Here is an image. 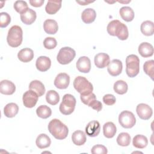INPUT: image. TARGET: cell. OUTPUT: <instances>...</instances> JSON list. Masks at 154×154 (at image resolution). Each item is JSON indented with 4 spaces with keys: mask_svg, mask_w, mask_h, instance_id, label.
Listing matches in <instances>:
<instances>
[{
    "mask_svg": "<svg viewBox=\"0 0 154 154\" xmlns=\"http://www.w3.org/2000/svg\"><path fill=\"white\" fill-rule=\"evenodd\" d=\"M131 136L127 132H122L119 134L117 138V143L121 146H128L131 143Z\"/></svg>",
    "mask_w": 154,
    "mask_h": 154,
    "instance_id": "obj_35",
    "label": "cell"
},
{
    "mask_svg": "<svg viewBox=\"0 0 154 154\" xmlns=\"http://www.w3.org/2000/svg\"><path fill=\"white\" fill-rule=\"evenodd\" d=\"M38 97V95L34 91L29 90L26 91L23 94V103L25 107L31 108L34 107L37 103Z\"/></svg>",
    "mask_w": 154,
    "mask_h": 154,
    "instance_id": "obj_9",
    "label": "cell"
},
{
    "mask_svg": "<svg viewBox=\"0 0 154 154\" xmlns=\"http://www.w3.org/2000/svg\"><path fill=\"white\" fill-rule=\"evenodd\" d=\"M29 89L34 91L38 97H40L45 93V87L43 84L38 80L32 81L29 85Z\"/></svg>",
    "mask_w": 154,
    "mask_h": 154,
    "instance_id": "obj_21",
    "label": "cell"
},
{
    "mask_svg": "<svg viewBox=\"0 0 154 154\" xmlns=\"http://www.w3.org/2000/svg\"><path fill=\"white\" fill-rule=\"evenodd\" d=\"M117 129L116 125L111 122L105 123L103 126V133L107 138H111L116 135Z\"/></svg>",
    "mask_w": 154,
    "mask_h": 154,
    "instance_id": "obj_25",
    "label": "cell"
},
{
    "mask_svg": "<svg viewBox=\"0 0 154 154\" xmlns=\"http://www.w3.org/2000/svg\"><path fill=\"white\" fill-rule=\"evenodd\" d=\"M119 13L122 18L126 22H131L134 18V12L129 7H123L119 10Z\"/></svg>",
    "mask_w": 154,
    "mask_h": 154,
    "instance_id": "obj_29",
    "label": "cell"
},
{
    "mask_svg": "<svg viewBox=\"0 0 154 154\" xmlns=\"http://www.w3.org/2000/svg\"><path fill=\"white\" fill-rule=\"evenodd\" d=\"M45 31L49 34H55L58 29L57 22L53 19H47L43 23Z\"/></svg>",
    "mask_w": 154,
    "mask_h": 154,
    "instance_id": "obj_23",
    "label": "cell"
},
{
    "mask_svg": "<svg viewBox=\"0 0 154 154\" xmlns=\"http://www.w3.org/2000/svg\"><path fill=\"white\" fill-rule=\"evenodd\" d=\"M103 101L107 105H112L116 103V99L113 94H107L103 97Z\"/></svg>",
    "mask_w": 154,
    "mask_h": 154,
    "instance_id": "obj_42",
    "label": "cell"
},
{
    "mask_svg": "<svg viewBox=\"0 0 154 154\" xmlns=\"http://www.w3.org/2000/svg\"><path fill=\"white\" fill-rule=\"evenodd\" d=\"M14 10L20 14L24 13L29 8L27 3L24 1H16L14 3Z\"/></svg>",
    "mask_w": 154,
    "mask_h": 154,
    "instance_id": "obj_37",
    "label": "cell"
},
{
    "mask_svg": "<svg viewBox=\"0 0 154 154\" xmlns=\"http://www.w3.org/2000/svg\"><path fill=\"white\" fill-rule=\"evenodd\" d=\"M72 140L75 145L82 146L86 142L87 138L84 132L82 131L77 130L72 134Z\"/></svg>",
    "mask_w": 154,
    "mask_h": 154,
    "instance_id": "obj_26",
    "label": "cell"
},
{
    "mask_svg": "<svg viewBox=\"0 0 154 154\" xmlns=\"http://www.w3.org/2000/svg\"><path fill=\"white\" fill-rule=\"evenodd\" d=\"M43 45L47 49H52L57 46V42L54 37H46L43 41Z\"/></svg>",
    "mask_w": 154,
    "mask_h": 154,
    "instance_id": "obj_39",
    "label": "cell"
},
{
    "mask_svg": "<svg viewBox=\"0 0 154 154\" xmlns=\"http://www.w3.org/2000/svg\"><path fill=\"white\" fill-rule=\"evenodd\" d=\"M37 146L39 149H45L50 146L51 141L50 138L45 134H41L38 135L35 140Z\"/></svg>",
    "mask_w": 154,
    "mask_h": 154,
    "instance_id": "obj_28",
    "label": "cell"
},
{
    "mask_svg": "<svg viewBox=\"0 0 154 154\" xmlns=\"http://www.w3.org/2000/svg\"><path fill=\"white\" fill-rule=\"evenodd\" d=\"M141 32L146 36H150L154 32V25L153 22L150 20H146L143 22L140 26Z\"/></svg>",
    "mask_w": 154,
    "mask_h": 154,
    "instance_id": "obj_30",
    "label": "cell"
},
{
    "mask_svg": "<svg viewBox=\"0 0 154 154\" xmlns=\"http://www.w3.org/2000/svg\"><path fill=\"white\" fill-rule=\"evenodd\" d=\"M48 128L49 132L57 140H63L67 137L69 133L67 126L57 119L51 120Z\"/></svg>",
    "mask_w": 154,
    "mask_h": 154,
    "instance_id": "obj_2",
    "label": "cell"
},
{
    "mask_svg": "<svg viewBox=\"0 0 154 154\" xmlns=\"http://www.w3.org/2000/svg\"><path fill=\"white\" fill-rule=\"evenodd\" d=\"M36 113L39 117L42 119H47L51 116L52 111L49 106L44 105H40L37 108Z\"/></svg>",
    "mask_w": 154,
    "mask_h": 154,
    "instance_id": "obj_34",
    "label": "cell"
},
{
    "mask_svg": "<svg viewBox=\"0 0 154 154\" xmlns=\"http://www.w3.org/2000/svg\"><path fill=\"white\" fill-rule=\"evenodd\" d=\"M100 123L96 120H92L85 127V132L87 135L91 137L97 136L100 132Z\"/></svg>",
    "mask_w": 154,
    "mask_h": 154,
    "instance_id": "obj_14",
    "label": "cell"
},
{
    "mask_svg": "<svg viewBox=\"0 0 154 154\" xmlns=\"http://www.w3.org/2000/svg\"><path fill=\"white\" fill-rule=\"evenodd\" d=\"M76 68L82 73H88L91 69V61L88 57L82 56L79 58L76 61Z\"/></svg>",
    "mask_w": 154,
    "mask_h": 154,
    "instance_id": "obj_13",
    "label": "cell"
},
{
    "mask_svg": "<svg viewBox=\"0 0 154 154\" xmlns=\"http://www.w3.org/2000/svg\"><path fill=\"white\" fill-rule=\"evenodd\" d=\"M19 60L23 63H28L31 61L34 58L33 51L28 48L21 49L17 54Z\"/></svg>",
    "mask_w": 154,
    "mask_h": 154,
    "instance_id": "obj_19",
    "label": "cell"
},
{
    "mask_svg": "<svg viewBox=\"0 0 154 154\" xmlns=\"http://www.w3.org/2000/svg\"><path fill=\"white\" fill-rule=\"evenodd\" d=\"M19 111V107L15 103H9L4 108V114L8 118H12L16 116Z\"/></svg>",
    "mask_w": 154,
    "mask_h": 154,
    "instance_id": "obj_27",
    "label": "cell"
},
{
    "mask_svg": "<svg viewBox=\"0 0 154 154\" xmlns=\"http://www.w3.org/2000/svg\"><path fill=\"white\" fill-rule=\"evenodd\" d=\"M45 1L44 0H31L29 1V3L30 4L35 7H41L43 3H44Z\"/></svg>",
    "mask_w": 154,
    "mask_h": 154,
    "instance_id": "obj_44",
    "label": "cell"
},
{
    "mask_svg": "<svg viewBox=\"0 0 154 154\" xmlns=\"http://www.w3.org/2000/svg\"><path fill=\"white\" fill-rule=\"evenodd\" d=\"M140 72V59L136 55L131 54L126 58V73L130 78L136 76Z\"/></svg>",
    "mask_w": 154,
    "mask_h": 154,
    "instance_id": "obj_4",
    "label": "cell"
},
{
    "mask_svg": "<svg viewBox=\"0 0 154 154\" xmlns=\"http://www.w3.org/2000/svg\"><path fill=\"white\" fill-rule=\"evenodd\" d=\"M70 83V76L66 73H60L54 80V85L59 89H66Z\"/></svg>",
    "mask_w": 154,
    "mask_h": 154,
    "instance_id": "obj_12",
    "label": "cell"
},
{
    "mask_svg": "<svg viewBox=\"0 0 154 154\" xmlns=\"http://www.w3.org/2000/svg\"><path fill=\"white\" fill-rule=\"evenodd\" d=\"M88 106L91 107L93 109L97 111V112H99L102 109V105L100 102L97 100V99H95L93 100L89 105Z\"/></svg>",
    "mask_w": 154,
    "mask_h": 154,
    "instance_id": "obj_43",
    "label": "cell"
},
{
    "mask_svg": "<svg viewBox=\"0 0 154 154\" xmlns=\"http://www.w3.org/2000/svg\"><path fill=\"white\" fill-rule=\"evenodd\" d=\"M76 2L82 5H87V4H88L90 3V2H93V1H88V2H87V1H76Z\"/></svg>",
    "mask_w": 154,
    "mask_h": 154,
    "instance_id": "obj_45",
    "label": "cell"
},
{
    "mask_svg": "<svg viewBox=\"0 0 154 154\" xmlns=\"http://www.w3.org/2000/svg\"><path fill=\"white\" fill-rule=\"evenodd\" d=\"M37 17L36 13L34 10L28 8L26 11L20 14V19L22 22L26 25H31L34 22Z\"/></svg>",
    "mask_w": 154,
    "mask_h": 154,
    "instance_id": "obj_20",
    "label": "cell"
},
{
    "mask_svg": "<svg viewBox=\"0 0 154 154\" xmlns=\"http://www.w3.org/2000/svg\"><path fill=\"white\" fill-rule=\"evenodd\" d=\"M119 122L123 128L129 129L135 125L136 119L132 112L123 111L119 114Z\"/></svg>",
    "mask_w": 154,
    "mask_h": 154,
    "instance_id": "obj_8",
    "label": "cell"
},
{
    "mask_svg": "<svg viewBox=\"0 0 154 154\" xmlns=\"http://www.w3.org/2000/svg\"><path fill=\"white\" fill-rule=\"evenodd\" d=\"M138 52L143 57H151L153 54V47L149 43L143 42L138 46Z\"/></svg>",
    "mask_w": 154,
    "mask_h": 154,
    "instance_id": "obj_18",
    "label": "cell"
},
{
    "mask_svg": "<svg viewBox=\"0 0 154 154\" xmlns=\"http://www.w3.org/2000/svg\"><path fill=\"white\" fill-rule=\"evenodd\" d=\"M46 100L48 103L52 105H55L60 101L59 94L55 90H49L46 94Z\"/></svg>",
    "mask_w": 154,
    "mask_h": 154,
    "instance_id": "obj_32",
    "label": "cell"
},
{
    "mask_svg": "<svg viewBox=\"0 0 154 154\" xmlns=\"http://www.w3.org/2000/svg\"><path fill=\"white\" fill-rule=\"evenodd\" d=\"M91 152L93 154H106L108 150L105 146L102 144H96L91 148Z\"/></svg>",
    "mask_w": 154,
    "mask_h": 154,
    "instance_id": "obj_40",
    "label": "cell"
},
{
    "mask_svg": "<svg viewBox=\"0 0 154 154\" xmlns=\"http://www.w3.org/2000/svg\"><path fill=\"white\" fill-rule=\"evenodd\" d=\"M96 17V13L94 9L91 8H88L85 9L81 14V19L82 21L87 23H91L93 22Z\"/></svg>",
    "mask_w": 154,
    "mask_h": 154,
    "instance_id": "obj_22",
    "label": "cell"
},
{
    "mask_svg": "<svg viewBox=\"0 0 154 154\" xmlns=\"http://www.w3.org/2000/svg\"><path fill=\"white\" fill-rule=\"evenodd\" d=\"M106 30L108 33L112 36H117L121 40L128 38L129 32L127 26L118 20H113L109 22Z\"/></svg>",
    "mask_w": 154,
    "mask_h": 154,
    "instance_id": "obj_1",
    "label": "cell"
},
{
    "mask_svg": "<svg viewBox=\"0 0 154 154\" xmlns=\"http://www.w3.org/2000/svg\"><path fill=\"white\" fill-rule=\"evenodd\" d=\"M122 69L123 65L122 61L118 59H114L109 62L107 70L109 75L112 76H117L122 73Z\"/></svg>",
    "mask_w": 154,
    "mask_h": 154,
    "instance_id": "obj_11",
    "label": "cell"
},
{
    "mask_svg": "<svg viewBox=\"0 0 154 154\" xmlns=\"http://www.w3.org/2000/svg\"><path fill=\"white\" fill-rule=\"evenodd\" d=\"M113 88L116 93L119 94H124L127 92L128 86L125 81L123 80H118L114 83Z\"/></svg>",
    "mask_w": 154,
    "mask_h": 154,
    "instance_id": "obj_33",
    "label": "cell"
},
{
    "mask_svg": "<svg viewBox=\"0 0 154 154\" xmlns=\"http://www.w3.org/2000/svg\"><path fill=\"white\" fill-rule=\"evenodd\" d=\"M23 40V31L18 25L12 26L8 31L7 41L9 46L13 48L19 46Z\"/></svg>",
    "mask_w": 154,
    "mask_h": 154,
    "instance_id": "obj_3",
    "label": "cell"
},
{
    "mask_svg": "<svg viewBox=\"0 0 154 154\" xmlns=\"http://www.w3.org/2000/svg\"><path fill=\"white\" fill-rule=\"evenodd\" d=\"M143 70L146 74L149 75L152 79H153L154 61L153 60L146 61L143 65Z\"/></svg>",
    "mask_w": 154,
    "mask_h": 154,
    "instance_id": "obj_36",
    "label": "cell"
},
{
    "mask_svg": "<svg viewBox=\"0 0 154 154\" xmlns=\"http://www.w3.org/2000/svg\"><path fill=\"white\" fill-rule=\"evenodd\" d=\"M76 103V99L73 95L70 94H64L59 107L60 112L64 115L72 114L75 109Z\"/></svg>",
    "mask_w": 154,
    "mask_h": 154,
    "instance_id": "obj_6",
    "label": "cell"
},
{
    "mask_svg": "<svg viewBox=\"0 0 154 154\" xmlns=\"http://www.w3.org/2000/svg\"><path fill=\"white\" fill-rule=\"evenodd\" d=\"M136 111L138 117L143 120H149L152 116V108L146 103H140L137 106Z\"/></svg>",
    "mask_w": 154,
    "mask_h": 154,
    "instance_id": "obj_10",
    "label": "cell"
},
{
    "mask_svg": "<svg viewBox=\"0 0 154 154\" xmlns=\"http://www.w3.org/2000/svg\"><path fill=\"white\" fill-rule=\"evenodd\" d=\"M75 89L81 95H86L92 93L93 87L91 82L85 77L78 76L73 81Z\"/></svg>",
    "mask_w": 154,
    "mask_h": 154,
    "instance_id": "obj_5",
    "label": "cell"
},
{
    "mask_svg": "<svg viewBox=\"0 0 154 154\" xmlns=\"http://www.w3.org/2000/svg\"><path fill=\"white\" fill-rule=\"evenodd\" d=\"M80 99L81 100V102L84 103L85 105H87L88 106V105L94 100L96 99V96L93 93H91L90 94H86V95H81L80 96Z\"/></svg>",
    "mask_w": 154,
    "mask_h": 154,
    "instance_id": "obj_41",
    "label": "cell"
},
{
    "mask_svg": "<svg viewBox=\"0 0 154 154\" xmlns=\"http://www.w3.org/2000/svg\"><path fill=\"white\" fill-rule=\"evenodd\" d=\"M133 146L138 149H144L148 144V140L146 137L143 135H135L132 140Z\"/></svg>",
    "mask_w": 154,
    "mask_h": 154,
    "instance_id": "obj_31",
    "label": "cell"
},
{
    "mask_svg": "<svg viewBox=\"0 0 154 154\" xmlns=\"http://www.w3.org/2000/svg\"><path fill=\"white\" fill-rule=\"evenodd\" d=\"M76 52L74 49L70 47H64L60 49L57 56L58 62L61 64L70 63L75 57Z\"/></svg>",
    "mask_w": 154,
    "mask_h": 154,
    "instance_id": "obj_7",
    "label": "cell"
},
{
    "mask_svg": "<svg viewBox=\"0 0 154 154\" xmlns=\"http://www.w3.org/2000/svg\"><path fill=\"white\" fill-rule=\"evenodd\" d=\"M16 91L14 84L9 80H2L0 83V92L5 95L13 94Z\"/></svg>",
    "mask_w": 154,
    "mask_h": 154,
    "instance_id": "obj_16",
    "label": "cell"
},
{
    "mask_svg": "<svg viewBox=\"0 0 154 154\" xmlns=\"http://www.w3.org/2000/svg\"><path fill=\"white\" fill-rule=\"evenodd\" d=\"M61 1H48L45 7V11L49 14H54L61 7Z\"/></svg>",
    "mask_w": 154,
    "mask_h": 154,
    "instance_id": "obj_24",
    "label": "cell"
},
{
    "mask_svg": "<svg viewBox=\"0 0 154 154\" xmlns=\"http://www.w3.org/2000/svg\"><path fill=\"white\" fill-rule=\"evenodd\" d=\"M11 22L10 16L5 12H1L0 13V27H7Z\"/></svg>",
    "mask_w": 154,
    "mask_h": 154,
    "instance_id": "obj_38",
    "label": "cell"
},
{
    "mask_svg": "<svg viewBox=\"0 0 154 154\" xmlns=\"http://www.w3.org/2000/svg\"><path fill=\"white\" fill-rule=\"evenodd\" d=\"M51 65V61L49 58L46 56L39 57L35 62V66L37 70L40 72H46L50 67Z\"/></svg>",
    "mask_w": 154,
    "mask_h": 154,
    "instance_id": "obj_17",
    "label": "cell"
},
{
    "mask_svg": "<svg viewBox=\"0 0 154 154\" xmlns=\"http://www.w3.org/2000/svg\"><path fill=\"white\" fill-rule=\"evenodd\" d=\"M94 64L97 68L103 69L106 67L109 62V56L105 53H99L94 56Z\"/></svg>",
    "mask_w": 154,
    "mask_h": 154,
    "instance_id": "obj_15",
    "label": "cell"
}]
</instances>
